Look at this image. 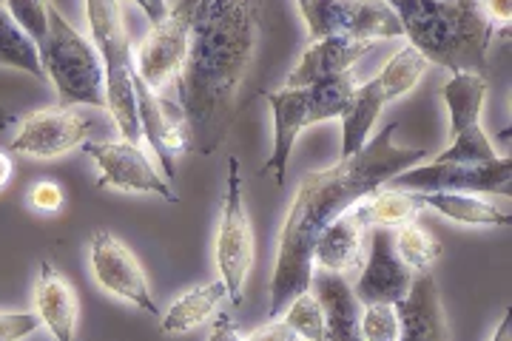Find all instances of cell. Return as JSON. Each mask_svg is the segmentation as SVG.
<instances>
[{
	"label": "cell",
	"mask_w": 512,
	"mask_h": 341,
	"mask_svg": "<svg viewBox=\"0 0 512 341\" xmlns=\"http://www.w3.org/2000/svg\"><path fill=\"white\" fill-rule=\"evenodd\" d=\"M396 128V123L384 126L376 137L367 140L359 154L302 177L276 245L268 302L271 322L288 310L299 293L311 288L313 245L330 222L379 191L396 174L427 160V148H402L393 143Z\"/></svg>",
	"instance_id": "cell-1"
},
{
	"label": "cell",
	"mask_w": 512,
	"mask_h": 341,
	"mask_svg": "<svg viewBox=\"0 0 512 341\" xmlns=\"http://www.w3.org/2000/svg\"><path fill=\"white\" fill-rule=\"evenodd\" d=\"M259 37V0H200L188 52L177 74L180 117L191 145L214 154L225 140L228 111L251 66Z\"/></svg>",
	"instance_id": "cell-2"
},
{
	"label": "cell",
	"mask_w": 512,
	"mask_h": 341,
	"mask_svg": "<svg viewBox=\"0 0 512 341\" xmlns=\"http://www.w3.org/2000/svg\"><path fill=\"white\" fill-rule=\"evenodd\" d=\"M410 46L450 72H487L495 26L478 0H384Z\"/></svg>",
	"instance_id": "cell-3"
},
{
	"label": "cell",
	"mask_w": 512,
	"mask_h": 341,
	"mask_svg": "<svg viewBox=\"0 0 512 341\" xmlns=\"http://www.w3.org/2000/svg\"><path fill=\"white\" fill-rule=\"evenodd\" d=\"M89 35L106 74V108L120 131V137L134 145H143L137 94H134V60L128 46L126 20L120 0H86Z\"/></svg>",
	"instance_id": "cell-4"
},
{
	"label": "cell",
	"mask_w": 512,
	"mask_h": 341,
	"mask_svg": "<svg viewBox=\"0 0 512 341\" xmlns=\"http://www.w3.org/2000/svg\"><path fill=\"white\" fill-rule=\"evenodd\" d=\"M356 86H359L356 74L348 72L313 83V86H302V89L285 86V89L265 94V100L274 111V151L262 165V174H274L276 185H285L296 137L308 126L336 120Z\"/></svg>",
	"instance_id": "cell-5"
},
{
	"label": "cell",
	"mask_w": 512,
	"mask_h": 341,
	"mask_svg": "<svg viewBox=\"0 0 512 341\" xmlns=\"http://www.w3.org/2000/svg\"><path fill=\"white\" fill-rule=\"evenodd\" d=\"M46 80H52L60 103L106 108L103 60L89 37H83L49 0V37L40 49Z\"/></svg>",
	"instance_id": "cell-6"
},
{
	"label": "cell",
	"mask_w": 512,
	"mask_h": 341,
	"mask_svg": "<svg viewBox=\"0 0 512 341\" xmlns=\"http://www.w3.org/2000/svg\"><path fill=\"white\" fill-rule=\"evenodd\" d=\"M245 188H242V171L237 157H228V188L222 202V222L217 231L214 259L220 270V282L228 290V299L242 305L245 299V282L254 265V228L245 208Z\"/></svg>",
	"instance_id": "cell-7"
},
{
	"label": "cell",
	"mask_w": 512,
	"mask_h": 341,
	"mask_svg": "<svg viewBox=\"0 0 512 341\" xmlns=\"http://www.w3.org/2000/svg\"><path fill=\"white\" fill-rule=\"evenodd\" d=\"M510 177V157H495L493 162H427L396 174L387 188L413 194H510Z\"/></svg>",
	"instance_id": "cell-8"
},
{
	"label": "cell",
	"mask_w": 512,
	"mask_h": 341,
	"mask_svg": "<svg viewBox=\"0 0 512 341\" xmlns=\"http://www.w3.org/2000/svg\"><path fill=\"white\" fill-rule=\"evenodd\" d=\"M311 40L322 37H359V40H396L402 26L384 0H296Z\"/></svg>",
	"instance_id": "cell-9"
},
{
	"label": "cell",
	"mask_w": 512,
	"mask_h": 341,
	"mask_svg": "<svg viewBox=\"0 0 512 341\" xmlns=\"http://www.w3.org/2000/svg\"><path fill=\"white\" fill-rule=\"evenodd\" d=\"M441 97L450 111L453 145L441 151L433 162H493L495 154L490 137L481 128V111L487 100V80L476 72H453Z\"/></svg>",
	"instance_id": "cell-10"
},
{
	"label": "cell",
	"mask_w": 512,
	"mask_h": 341,
	"mask_svg": "<svg viewBox=\"0 0 512 341\" xmlns=\"http://www.w3.org/2000/svg\"><path fill=\"white\" fill-rule=\"evenodd\" d=\"M18 134L9 148L20 157L55 160L89 140L94 117L80 106H52L32 111L18 123Z\"/></svg>",
	"instance_id": "cell-11"
},
{
	"label": "cell",
	"mask_w": 512,
	"mask_h": 341,
	"mask_svg": "<svg viewBox=\"0 0 512 341\" xmlns=\"http://www.w3.org/2000/svg\"><path fill=\"white\" fill-rule=\"evenodd\" d=\"M100 168V188H114V191H137V194H154L165 202H180V194L171 188V182L165 180L157 171V165L151 162L143 145L128 143V140H86L80 145Z\"/></svg>",
	"instance_id": "cell-12"
},
{
	"label": "cell",
	"mask_w": 512,
	"mask_h": 341,
	"mask_svg": "<svg viewBox=\"0 0 512 341\" xmlns=\"http://www.w3.org/2000/svg\"><path fill=\"white\" fill-rule=\"evenodd\" d=\"M191 18H194V6L180 0L163 23L151 26L134 60V74L146 83L151 91H160L177 80V74L183 69L185 52H188V32H191Z\"/></svg>",
	"instance_id": "cell-13"
},
{
	"label": "cell",
	"mask_w": 512,
	"mask_h": 341,
	"mask_svg": "<svg viewBox=\"0 0 512 341\" xmlns=\"http://www.w3.org/2000/svg\"><path fill=\"white\" fill-rule=\"evenodd\" d=\"M89 268H92L94 282L106 293L146 310L148 316H160V310L151 299L146 270L117 236L94 231L89 239Z\"/></svg>",
	"instance_id": "cell-14"
},
{
	"label": "cell",
	"mask_w": 512,
	"mask_h": 341,
	"mask_svg": "<svg viewBox=\"0 0 512 341\" xmlns=\"http://www.w3.org/2000/svg\"><path fill=\"white\" fill-rule=\"evenodd\" d=\"M413 270L399 259L393 248V234L387 228H376L370 236L365 270L353 288L359 305H399L413 285Z\"/></svg>",
	"instance_id": "cell-15"
},
{
	"label": "cell",
	"mask_w": 512,
	"mask_h": 341,
	"mask_svg": "<svg viewBox=\"0 0 512 341\" xmlns=\"http://www.w3.org/2000/svg\"><path fill=\"white\" fill-rule=\"evenodd\" d=\"M134 94H137V117H140V131L146 137L151 154L157 157V162L163 165L165 180H174L177 177V154L185 151L191 140H188V131L183 123H177L171 114L165 100L151 91L134 74Z\"/></svg>",
	"instance_id": "cell-16"
},
{
	"label": "cell",
	"mask_w": 512,
	"mask_h": 341,
	"mask_svg": "<svg viewBox=\"0 0 512 341\" xmlns=\"http://www.w3.org/2000/svg\"><path fill=\"white\" fill-rule=\"evenodd\" d=\"M376 46V40H359V37H322V40H311V46L302 52L296 69L288 74L285 86L288 89H302V86H313L330 77L348 74L353 63L359 57H365L370 49Z\"/></svg>",
	"instance_id": "cell-17"
},
{
	"label": "cell",
	"mask_w": 512,
	"mask_h": 341,
	"mask_svg": "<svg viewBox=\"0 0 512 341\" xmlns=\"http://www.w3.org/2000/svg\"><path fill=\"white\" fill-rule=\"evenodd\" d=\"M399 313V341H450L439 285L430 270H419L402 302Z\"/></svg>",
	"instance_id": "cell-18"
},
{
	"label": "cell",
	"mask_w": 512,
	"mask_h": 341,
	"mask_svg": "<svg viewBox=\"0 0 512 341\" xmlns=\"http://www.w3.org/2000/svg\"><path fill=\"white\" fill-rule=\"evenodd\" d=\"M367 231H370V219L362 199L342 216H336L319 234L313 245V268H325L333 273H348L350 268H356L362 262Z\"/></svg>",
	"instance_id": "cell-19"
},
{
	"label": "cell",
	"mask_w": 512,
	"mask_h": 341,
	"mask_svg": "<svg viewBox=\"0 0 512 341\" xmlns=\"http://www.w3.org/2000/svg\"><path fill=\"white\" fill-rule=\"evenodd\" d=\"M311 290L325 316V341H365L362 339V307L345 282V273L313 268Z\"/></svg>",
	"instance_id": "cell-20"
},
{
	"label": "cell",
	"mask_w": 512,
	"mask_h": 341,
	"mask_svg": "<svg viewBox=\"0 0 512 341\" xmlns=\"http://www.w3.org/2000/svg\"><path fill=\"white\" fill-rule=\"evenodd\" d=\"M35 313L40 324L52 333V341H74L77 330V293L72 282L57 273L52 262L40 265V279L35 285Z\"/></svg>",
	"instance_id": "cell-21"
},
{
	"label": "cell",
	"mask_w": 512,
	"mask_h": 341,
	"mask_svg": "<svg viewBox=\"0 0 512 341\" xmlns=\"http://www.w3.org/2000/svg\"><path fill=\"white\" fill-rule=\"evenodd\" d=\"M384 106H387V100H384L376 80H367V83L353 89L350 100L339 114V120H342V154H339V160H348L365 148Z\"/></svg>",
	"instance_id": "cell-22"
},
{
	"label": "cell",
	"mask_w": 512,
	"mask_h": 341,
	"mask_svg": "<svg viewBox=\"0 0 512 341\" xmlns=\"http://www.w3.org/2000/svg\"><path fill=\"white\" fill-rule=\"evenodd\" d=\"M225 299H228V290H225L220 279L188 290L174 305L168 307V313H165L163 322H160V330H163L165 336L188 333V330L200 327L202 322H208L225 305Z\"/></svg>",
	"instance_id": "cell-23"
},
{
	"label": "cell",
	"mask_w": 512,
	"mask_h": 341,
	"mask_svg": "<svg viewBox=\"0 0 512 341\" xmlns=\"http://www.w3.org/2000/svg\"><path fill=\"white\" fill-rule=\"evenodd\" d=\"M419 199L424 208H433L436 214L447 216L458 225H490V228L510 225V216L473 194H419Z\"/></svg>",
	"instance_id": "cell-24"
},
{
	"label": "cell",
	"mask_w": 512,
	"mask_h": 341,
	"mask_svg": "<svg viewBox=\"0 0 512 341\" xmlns=\"http://www.w3.org/2000/svg\"><path fill=\"white\" fill-rule=\"evenodd\" d=\"M370 228H402L407 222H416V216L424 211L419 194L402 191V188H387L382 185L365 199Z\"/></svg>",
	"instance_id": "cell-25"
},
{
	"label": "cell",
	"mask_w": 512,
	"mask_h": 341,
	"mask_svg": "<svg viewBox=\"0 0 512 341\" xmlns=\"http://www.w3.org/2000/svg\"><path fill=\"white\" fill-rule=\"evenodd\" d=\"M427 66H430V63H427L413 46L399 49V52L387 60V66L382 69V74L376 77L384 100L393 103V100H399L404 94H410V91L419 86V80L424 77V72H427Z\"/></svg>",
	"instance_id": "cell-26"
},
{
	"label": "cell",
	"mask_w": 512,
	"mask_h": 341,
	"mask_svg": "<svg viewBox=\"0 0 512 341\" xmlns=\"http://www.w3.org/2000/svg\"><path fill=\"white\" fill-rule=\"evenodd\" d=\"M393 248H396L404 265L410 270H416V273L419 270H430V265L444 253L439 239L430 234L427 228H421L419 222H407L402 228H396Z\"/></svg>",
	"instance_id": "cell-27"
},
{
	"label": "cell",
	"mask_w": 512,
	"mask_h": 341,
	"mask_svg": "<svg viewBox=\"0 0 512 341\" xmlns=\"http://www.w3.org/2000/svg\"><path fill=\"white\" fill-rule=\"evenodd\" d=\"M279 319L302 341H325V316H322V307L316 302L311 288L299 293Z\"/></svg>",
	"instance_id": "cell-28"
},
{
	"label": "cell",
	"mask_w": 512,
	"mask_h": 341,
	"mask_svg": "<svg viewBox=\"0 0 512 341\" xmlns=\"http://www.w3.org/2000/svg\"><path fill=\"white\" fill-rule=\"evenodd\" d=\"M6 12L40 52L49 37V0H6Z\"/></svg>",
	"instance_id": "cell-29"
},
{
	"label": "cell",
	"mask_w": 512,
	"mask_h": 341,
	"mask_svg": "<svg viewBox=\"0 0 512 341\" xmlns=\"http://www.w3.org/2000/svg\"><path fill=\"white\" fill-rule=\"evenodd\" d=\"M359 327H362V339L365 341H399L396 305H365Z\"/></svg>",
	"instance_id": "cell-30"
},
{
	"label": "cell",
	"mask_w": 512,
	"mask_h": 341,
	"mask_svg": "<svg viewBox=\"0 0 512 341\" xmlns=\"http://www.w3.org/2000/svg\"><path fill=\"white\" fill-rule=\"evenodd\" d=\"M37 327H40L37 313H0V341L26 339Z\"/></svg>",
	"instance_id": "cell-31"
},
{
	"label": "cell",
	"mask_w": 512,
	"mask_h": 341,
	"mask_svg": "<svg viewBox=\"0 0 512 341\" xmlns=\"http://www.w3.org/2000/svg\"><path fill=\"white\" fill-rule=\"evenodd\" d=\"M29 205L40 214H57L63 208V188L52 180H40L29 188Z\"/></svg>",
	"instance_id": "cell-32"
},
{
	"label": "cell",
	"mask_w": 512,
	"mask_h": 341,
	"mask_svg": "<svg viewBox=\"0 0 512 341\" xmlns=\"http://www.w3.org/2000/svg\"><path fill=\"white\" fill-rule=\"evenodd\" d=\"M242 341H299V336L282 319H276V322L265 324L262 330H256L254 336H248V339Z\"/></svg>",
	"instance_id": "cell-33"
},
{
	"label": "cell",
	"mask_w": 512,
	"mask_h": 341,
	"mask_svg": "<svg viewBox=\"0 0 512 341\" xmlns=\"http://www.w3.org/2000/svg\"><path fill=\"white\" fill-rule=\"evenodd\" d=\"M208 341H242L237 324H234V319L228 313H217L214 316L211 330H208Z\"/></svg>",
	"instance_id": "cell-34"
},
{
	"label": "cell",
	"mask_w": 512,
	"mask_h": 341,
	"mask_svg": "<svg viewBox=\"0 0 512 341\" xmlns=\"http://www.w3.org/2000/svg\"><path fill=\"white\" fill-rule=\"evenodd\" d=\"M481 3V12H484V18L490 20L493 26L498 23H510L512 18V0H478Z\"/></svg>",
	"instance_id": "cell-35"
},
{
	"label": "cell",
	"mask_w": 512,
	"mask_h": 341,
	"mask_svg": "<svg viewBox=\"0 0 512 341\" xmlns=\"http://www.w3.org/2000/svg\"><path fill=\"white\" fill-rule=\"evenodd\" d=\"M131 3H137L140 9H143V15L151 20V26H157V23H163L168 18V0H131Z\"/></svg>",
	"instance_id": "cell-36"
},
{
	"label": "cell",
	"mask_w": 512,
	"mask_h": 341,
	"mask_svg": "<svg viewBox=\"0 0 512 341\" xmlns=\"http://www.w3.org/2000/svg\"><path fill=\"white\" fill-rule=\"evenodd\" d=\"M490 341H512V316L510 310H504V316H501V324H498V330L493 333V339Z\"/></svg>",
	"instance_id": "cell-37"
},
{
	"label": "cell",
	"mask_w": 512,
	"mask_h": 341,
	"mask_svg": "<svg viewBox=\"0 0 512 341\" xmlns=\"http://www.w3.org/2000/svg\"><path fill=\"white\" fill-rule=\"evenodd\" d=\"M9 180H12V160H9V154L0 151V188Z\"/></svg>",
	"instance_id": "cell-38"
},
{
	"label": "cell",
	"mask_w": 512,
	"mask_h": 341,
	"mask_svg": "<svg viewBox=\"0 0 512 341\" xmlns=\"http://www.w3.org/2000/svg\"><path fill=\"white\" fill-rule=\"evenodd\" d=\"M18 126V117L12 114V111H6V108L0 106V131H6V128Z\"/></svg>",
	"instance_id": "cell-39"
},
{
	"label": "cell",
	"mask_w": 512,
	"mask_h": 341,
	"mask_svg": "<svg viewBox=\"0 0 512 341\" xmlns=\"http://www.w3.org/2000/svg\"><path fill=\"white\" fill-rule=\"evenodd\" d=\"M185 3H191V6H197V0H185Z\"/></svg>",
	"instance_id": "cell-40"
},
{
	"label": "cell",
	"mask_w": 512,
	"mask_h": 341,
	"mask_svg": "<svg viewBox=\"0 0 512 341\" xmlns=\"http://www.w3.org/2000/svg\"><path fill=\"white\" fill-rule=\"evenodd\" d=\"M197 3H200V0H197Z\"/></svg>",
	"instance_id": "cell-41"
}]
</instances>
